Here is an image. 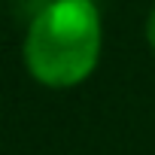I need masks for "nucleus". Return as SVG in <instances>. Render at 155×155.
Listing matches in <instances>:
<instances>
[{
	"mask_svg": "<svg viewBox=\"0 0 155 155\" xmlns=\"http://www.w3.org/2000/svg\"><path fill=\"white\" fill-rule=\"evenodd\" d=\"M104 55V18L94 0H46L31 12L21 61L49 91H70L91 79Z\"/></svg>",
	"mask_w": 155,
	"mask_h": 155,
	"instance_id": "nucleus-1",
	"label": "nucleus"
},
{
	"mask_svg": "<svg viewBox=\"0 0 155 155\" xmlns=\"http://www.w3.org/2000/svg\"><path fill=\"white\" fill-rule=\"evenodd\" d=\"M146 43H149V49L155 55V3H152V9L146 15Z\"/></svg>",
	"mask_w": 155,
	"mask_h": 155,
	"instance_id": "nucleus-2",
	"label": "nucleus"
}]
</instances>
